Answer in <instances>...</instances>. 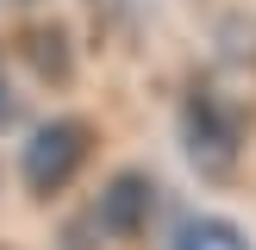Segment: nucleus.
<instances>
[{
    "mask_svg": "<svg viewBox=\"0 0 256 250\" xmlns=\"http://www.w3.org/2000/svg\"><path fill=\"white\" fill-rule=\"evenodd\" d=\"M88 125L82 119H44L32 138H25V182L32 194H56V188L75 182V169L88 162Z\"/></svg>",
    "mask_w": 256,
    "mask_h": 250,
    "instance_id": "nucleus-1",
    "label": "nucleus"
},
{
    "mask_svg": "<svg viewBox=\"0 0 256 250\" xmlns=\"http://www.w3.org/2000/svg\"><path fill=\"white\" fill-rule=\"evenodd\" d=\"M150 212H156V182H150L144 169L112 175V188L100 194V225H106L112 238H144Z\"/></svg>",
    "mask_w": 256,
    "mask_h": 250,
    "instance_id": "nucleus-2",
    "label": "nucleus"
},
{
    "mask_svg": "<svg viewBox=\"0 0 256 250\" xmlns=\"http://www.w3.org/2000/svg\"><path fill=\"white\" fill-rule=\"evenodd\" d=\"M188 144H194V156L200 162H232V132H225V119L219 112H206V94H194L188 100Z\"/></svg>",
    "mask_w": 256,
    "mask_h": 250,
    "instance_id": "nucleus-3",
    "label": "nucleus"
},
{
    "mask_svg": "<svg viewBox=\"0 0 256 250\" xmlns=\"http://www.w3.org/2000/svg\"><path fill=\"white\" fill-rule=\"evenodd\" d=\"M175 250H250V238L238 225H225V219H194Z\"/></svg>",
    "mask_w": 256,
    "mask_h": 250,
    "instance_id": "nucleus-4",
    "label": "nucleus"
},
{
    "mask_svg": "<svg viewBox=\"0 0 256 250\" xmlns=\"http://www.w3.org/2000/svg\"><path fill=\"white\" fill-rule=\"evenodd\" d=\"M25 50H32V62L44 69V82H62V75H69V56H62V32L56 25H32V32H25Z\"/></svg>",
    "mask_w": 256,
    "mask_h": 250,
    "instance_id": "nucleus-5",
    "label": "nucleus"
},
{
    "mask_svg": "<svg viewBox=\"0 0 256 250\" xmlns=\"http://www.w3.org/2000/svg\"><path fill=\"white\" fill-rule=\"evenodd\" d=\"M6 112H12V106H6V82H0V119H6Z\"/></svg>",
    "mask_w": 256,
    "mask_h": 250,
    "instance_id": "nucleus-6",
    "label": "nucleus"
}]
</instances>
